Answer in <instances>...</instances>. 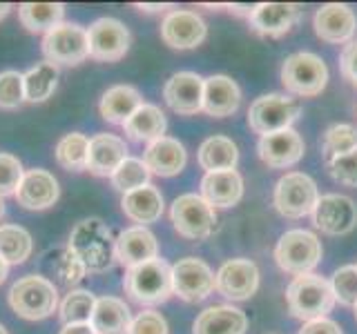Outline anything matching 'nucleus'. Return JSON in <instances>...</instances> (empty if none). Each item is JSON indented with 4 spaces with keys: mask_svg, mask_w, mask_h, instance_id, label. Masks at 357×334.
<instances>
[{
    "mask_svg": "<svg viewBox=\"0 0 357 334\" xmlns=\"http://www.w3.org/2000/svg\"><path fill=\"white\" fill-rule=\"evenodd\" d=\"M96 296L89 289H70L59 303V319L63 326L72 323H89L94 315Z\"/></svg>",
    "mask_w": 357,
    "mask_h": 334,
    "instance_id": "36",
    "label": "nucleus"
},
{
    "mask_svg": "<svg viewBox=\"0 0 357 334\" xmlns=\"http://www.w3.org/2000/svg\"><path fill=\"white\" fill-rule=\"evenodd\" d=\"M65 16L63 3H22L18 5L20 25L31 33H47L56 25H61Z\"/></svg>",
    "mask_w": 357,
    "mask_h": 334,
    "instance_id": "32",
    "label": "nucleus"
},
{
    "mask_svg": "<svg viewBox=\"0 0 357 334\" xmlns=\"http://www.w3.org/2000/svg\"><path fill=\"white\" fill-rule=\"evenodd\" d=\"M241 105V89L230 76L215 74L206 78L204 85V109L212 118L232 116Z\"/></svg>",
    "mask_w": 357,
    "mask_h": 334,
    "instance_id": "22",
    "label": "nucleus"
},
{
    "mask_svg": "<svg viewBox=\"0 0 357 334\" xmlns=\"http://www.w3.org/2000/svg\"><path fill=\"white\" fill-rule=\"evenodd\" d=\"M301 114V103L288 94L259 96L248 109V125L255 134H275L288 129Z\"/></svg>",
    "mask_w": 357,
    "mask_h": 334,
    "instance_id": "7",
    "label": "nucleus"
},
{
    "mask_svg": "<svg viewBox=\"0 0 357 334\" xmlns=\"http://www.w3.org/2000/svg\"><path fill=\"white\" fill-rule=\"evenodd\" d=\"M16 200L20 207L40 212L52 207L61 196V185L47 170H27L16 189Z\"/></svg>",
    "mask_w": 357,
    "mask_h": 334,
    "instance_id": "19",
    "label": "nucleus"
},
{
    "mask_svg": "<svg viewBox=\"0 0 357 334\" xmlns=\"http://www.w3.org/2000/svg\"><path fill=\"white\" fill-rule=\"evenodd\" d=\"M128 334H167V321L161 312L143 310L132 319Z\"/></svg>",
    "mask_w": 357,
    "mask_h": 334,
    "instance_id": "44",
    "label": "nucleus"
},
{
    "mask_svg": "<svg viewBox=\"0 0 357 334\" xmlns=\"http://www.w3.org/2000/svg\"><path fill=\"white\" fill-rule=\"evenodd\" d=\"M208 36L206 20L197 11L172 9L161 22V38L172 49H195Z\"/></svg>",
    "mask_w": 357,
    "mask_h": 334,
    "instance_id": "15",
    "label": "nucleus"
},
{
    "mask_svg": "<svg viewBox=\"0 0 357 334\" xmlns=\"http://www.w3.org/2000/svg\"><path fill=\"white\" fill-rule=\"evenodd\" d=\"M114 250H116V261L130 270L134 265L156 259L159 256V243H156V237L148 228L134 225L119 234Z\"/></svg>",
    "mask_w": 357,
    "mask_h": 334,
    "instance_id": "20",
    "label": "nucleus"
},
{
    "mask_svg": "<svg viewBox=\"0 0 357 334\" xmlns=\"http://www.w3.org/2000/svg\"><path fill=\"white\" fill-rule=\"evenodd\" d=\"M43 54L45 61L59 65H81L89 58L87 29L76 22H61L43 36Z\"/></svg>",
    "mask_w": 357,
    "mask_h": 334,
    "instance_id": "10",
    "label": "nucleus"
},
{
    "mask_svg": "<svg viewBox=\"0 0 357 334\" xmlns=\"http://www.w3.org/2000/svg\"><path fill=\"white\" fill-rule=\"evenodd\" d=\"M317 200H319L317 185L308 174L290 172L279 178L275 185L273 203L279 214L286 218H304L312 214Z\"/></svg>",
    "mask_w": 357,
    "mask_h": 334,
    "instance_id": "9",
    "label": "nucleus"
},
{
    "mask_svg": "<svg viewBox=\"0 0 357 334\" xmlns=\"http://www.w3.org/2000/svg\"><path fill=\"white\" fill-rule=\"evenodd\" d=\"M257 152H259V159L268 167H273V170H286V167L301 161V156L306 152V145L304 138L293 127H288L261 136L259 145H257Z\"/></svg>",
    "mask_w": 357,
    "mask_h": 334,
    "instance_id": "17",
    "label": "nucleus"
},
{
    "mask_svg": "<svg viewBox=\"0 0 357 334\" xmlns=\"http://www.w3.org/2000/svg\"><path fill=\"white\" fill-rule=\"evenodd\" d=\"M52 270L56 274V278L65 285V287H72L76 283L83 281V276L87 274L85 265L81 263V259L70 250V248H63L54 254L52 259Z\"/></svg>",
    "mask_w": 357,
    "mask_h": 334,
    "instance_id": "39",
    "label": "nucleus"
},
{
    "mask_svg": "<svg viewBox=\"0 0 357 334\" xmlns=\"http://www.w3.org/2000/svg\"><path fill=\"white\" fill-rule=\"evenodd\" d=\"M199 167L206 172H223V170H237L239 150L232 138L228 136H210L201 143L197 154Z\"/></svg>",
    "mask_w": 357,
    "mask_h": 334,
    "instance_id": "31",
    "label": "nucleus"
},
{
    "mask_svg": "<svg viewBox=\"0 0 357 334\" xmlns=\"http://www.w3.org/2000/svg\"><path fill=\"white\" fill-rule=\"evenodd\" d=\"M0 334H7V330H5V326L0 323Z\"/></svg>",
    "mask_w": 357,
    "mask_h": 334,
    "instance_id": "52",
    "label": "nucleus"
},
{
    "mask_svg": "<svg viewBox=\"0 0 357 334\" xmlns=\"http://www.w3.org/2000/svg\"><path fill=\"white\" fill-rule=\"evenodd\" d=\"M312 223L315 228L331 237L349 234L357 225V205L355 200L342 194L319 196L315 209H312Z\"/></svg>",
    "mask_w": 357,
    "mask_h": 334,
    "instance_id": "14",
    "label": "nucleus"
},
{
    "mask_svg": "<svg viewBox=\"0 0 357 334\" xmlns=\"http://www.w3.org/2000/svg\"><path fill=\"white\" fill-rule=\"evenodd\" d=\"M150 176L152 172L148 170V165L143 163V159H132V156H128V159L116 167V172L109 176V181L116 192L128 194L139 187L150 185Z\"/></svg>",
    "mask_w": 357,
    "mask_h": 334,
    "instance_id": "37",
    "label": "nucleus"
},
{
    "mask_svg": "<svg viewBox=\"0 0 357 334\" xmlns=\"http://www.w3.org/2000/svg\"><path fill=\"white\" fill-rule=\"evenodd\" d=\"M248 328L245 312L232 305H212L197 317L192 334H243Z\"/></svg>",
    "mask_w": 357,
    "mask_h": 334,
    "instance_id": "26",
    "label": "nucleus"
},
{
    "mask_svg": "<svg viewBox=\"0 0 357 334\" xmlns=\"http://www.w3.org/2000/svg\"><path fill=\"white\" fill-rule=\"evenodd\" d=\"M114 243L116 239L112 237V230L100 218L92 216L76 223L67 248L81 259L87 272H107L116 261Z\"/></svg>",
    "mask_w": 357,
    "mask_h": 334,
    "instance_id": "1",
    "label": "nucleus"
},
{
    "mask_svg": "<svg viewBox=\"0 0 357 334\" xmlns=\"http://www.w3.org/2000/svg\"><path fill=\"white\" fill-rule=\"evenodd\" d=\"M92 328L98 334H128L132 323V312L126 301L116 296H100L96 299Z\"/></svg>",
    "mask_w": 357,
    "mask_h": 334,
    "instance_id": "30",
    "label": "nucleus"
},
{
    "mask_svg": "<svg viewBox=\"0 0 357 334\" xmlns=\"http://www.w3.org/2000/svg\"><path fill=\"white\" fill-rule=\"evenodd\" d=\"M321 241L308 230H288L282 234L275 248V261L284 272L304 276L312 274V270L321 261Z\"/></svg>",
    "mask_w": 357,
    "mask_h": 334,
    "instance_id": "5",
    "label": "nucleus"
},
{
    "mask_svg": "<svg viewBox=\"0 0 357 334\" xmlns=\"http://www.w3.org/2000/svg\"><path fill=\"white\" fill-rule=\"evenodd\" d=\"M282 83L286 92L310 98L324 92L328 83V67L317 54L297 51L290 54L282 65Z\"/></svg>",
    "mask_w": 357,
    "mask_h": 334,
    "instance_id": "6",
    "label": "nucleus"
},
{
    "mask_svg": "<svg viewBox=\"0 0 357 334\" xmlns=\"http://www.w3.org/2000/svg\"><path fill=\"white\" fill-rule=\"evenodd\" d=\"M25 78V100L27 103H45L59 87V67L50 61L36 63L22 74Z\"/></svg>",
    "mask_w": 357,
    "mask_h": 334,
    "instance_id": "33",
    "label": "nucleus"
},
{
    "mask_svg": "<svg viewBox=\"0 0 357 334\" xmlns=\"http://www.w3.org/2000/svg\"><path fill=\"white\" fill-rule=\"evenodd\" d=\"M128 159V145L114 134H96L89 138L87 150V172L107 178L116 172V167Z\"/></svg>",
    "mask_w": 357,
    "mask_h": 334,
    "instance_id": "21",
    "label": "nucleus"
},
{
    "mask_svg": "<svg viewBox=\"0 0 357 334\" xmlns=\"http://www.w3.org/2000/svg\"><path fill=\"white\" fill-rule=\"evenodd\" d=\"M5 216V205H3V198H0V221H3Z\"/></svg>",
    "mask_w": 357,
    "mask_h": 334,
    "instance_id": "51",
    "label": "nucleus"
},
{
    "mask_svg": "<svg viewBox=\"0 0 357 334\" xmlns=\"http://www.w3.org/2000/svg\"><path fill=\"white\" fill-rule=\"evenodd\" d=\"M22 176H25V170H22L18 156L0 152V198L14 196Z\"/></svg>",
    "mask_w": 357,
    "mask_h": 334,
    "instance_id": "42",
    "label": "nucleus"
},
{
    "mask_svg": "<svg viewBox=\"0 0 357 334\" xmlns=\"http://www.w3.org/2000/svg\"><path fill=\"white\" fill-rule=\"evenodd\" d=\"M130 29L116 18H96L87 29L89 58L98 63H116L130 51Z\"/></svg>",
    "mask_w": 357,
    "mask_h": 334,
    "instance_id": "12",
    "label": "nucleus"
},
{
    "mask_svg": "<svg viewBox=\"0 0 357 334\" xmlns=\"http://www.w3.org/2000/svg\"><path fill=\"white\" fill-rule=\"evenodd\" d=\"M172 289L185 303H201L215 292V272L197 256L178 259L172 265Z\"/></svg>",
    "mask_w": 357,
    "mask_h": 334,
    "instance_id": "11",
    "label": "nucleus"
},
{
    "mask_svg": "<svg viewBox=\"0 0 357 334\" xmlns=\"http://www.w3.org/2000/svg\"><path fill=\"white\" fill-rule=\"evenodd\" d=\"M59 334H98L92 323H72V326H63Z\"/></svg>",
    "mask_w": 357,
    "mask_h": 334,
    "instance_id": "47",
    "label": "nucleus"
},
{
    "mask_svg": "<svg viewBox=\"0 0 357 334\" xmlns=\"http://www.w3.org/2000/svg\"><path fill=\"white\" fill-rule=\"evenodd\" d=\"M87 150L89 138L81 132L65 134V136L56 145V163L67 172H85L87 170Z\"/></svg>",
    "mask_w": 357,
    "mask_h": 334,
    "instance_id": "34",
    "label": "nucleus"
},
{
    "mask_svg": "<svg viewBox=\"0 0 357 334\" xmlns=\"http://www.w3.org/2000/svg\"><path fill=\"white\" fill-rule=\"evenodd\" d=\"M25 103V78L20 72L7 70L0 74V107L16 109Z\"/></svg>",
    "mask_w": 357,
    "mask_h": 334,
    "instance_id": "41",
    "label": "nucleus"
},
{
    "mask_svg": "<svg viewBox=\"0 0 357 334\" xmlns=\"http://www.w3.org/2000/svg\"><path fill=\"white\" fill-rule=\"evenodd\" d=\"M299 334H342L340 326L331 319H315V321H308L304 323V328L299 330Z\"/></svg>",
    "mask_w": 357,
    "mask_h": 334,
    "instance_id": "46",
    "label": "nucleus"
},
{
    "mask_svg": "<svg viewBox=\"0 0 357 334\" xmlns=\"http://www.w3.org/2000/svg\"><path fill=\"white\" fill-rule=\"evenodd\" d=\"M315 33L331 45H349L357 31V16L349 5L328 3L315 11Z\"/></svg>",
    "mask_w": 357,
    "mask_h": 334,
    "instance_id": "18",
    "label": "nucleus"
},
{
    "mask_svg": "<svg viewBox=\"0 0 357 334\" xmlns=\"http://www.w3.org/2000/svg\"><path fill=\"white\" fill-rule=\"evenodd\" d=\"M335 301L346 308L357 305V265H344L331 278Z\"/></svg>",
    "mask_w": 357,
    "mask_h": 334,
    "instance_id": "40",
    "label": "nucleus"
},
{
    "mask_svg": "<svg viewBox=\"0 0 357 334\" xmlns=\"http://www.w3.org/2000/svg\"><path fill=\"white\" fill-rule=\"evenodd\" d=\"M126 134L137 143H154L161 136H165L167 129V118L161 111V107H156L152 103H143L134 114L123 122Z\"/></svg>",
    "mask_w": 357,
    "mask_h": 334,
    "instance_id": "29",
    "label": "nucleus"
},
{
    "mask_svg": "<svg viewBox=\"0 0 357 334\" xmlns=\"http://www.w3.org/2000/svg\"><path fill=\"white\" fill-rule=\"evenodd\" d=\"M215 289L230 301H248L259 289V267L250 259H230L215 274Z\"/></svg>",
    "mask_w": 357,
    "mask_h": 334,
    "instance_id": "13",
    "label": "nucleus"
},
{
    "mask_svg": "<svg viewBox=\"0 0 357 334\" xmlns=\"http://www.w3.org/2000/svg\"><path fill=\"white\" fill-rule=\"evenodd\" d=\"M7 274H9V263L0 256V285L5 283V278H7Z\"/></svg>",
    "mask_w": 357,
    "mask_h": 334,
    "instance_id": "49",
    "label": "nucleus"
},
{
    "mask_svg": "<svg viewBox=\"0 0 357 334\" xmlns=\"http://www.w3.org/2000/svg\"><path fill=\"white\" fill-rule=\"evenodd\" d=\"M141 11H165V9H170L172 5H148V3H143V5H137Z\"/></svg>",
    "mask_w": 357,
    "mask_h": 334,
    "instance_id": "48",
    "label": "nucleus"
},
{
    "mask_svg": "<svg viewBox=\"0 0 357 334\" xmlns=\"http://www.w3.org/2000/svg\"><path fill=\"white\" fill-rule=\"evenodd\" d=\"M141 105H143V98L137 87L114 85L100 96L98 111H100V116H103V120L123 127V122H126Z\"/></svg>",
    "mask_w": 357,
    "mask_h": 334,
    "instance_id": "28",
    "label": "nucleus"
},
{
    "mask_svg": "<svg viewBox=\"0 0 357 334\" xmlns=\"http://www.w3.org/2000/svg\"><path fill=\"white\" fill-rule=\"evenodd\" d=\"M340 67L346 81H351L357 87V40H351L342 51Z\"/></svg>",
    "mask_w": 357,
    "mask_h": 334,
    "instance_id": "45",
    "label": "nucleus"
},
{
    "mask_svg": "<svg viewBox=\"0 0 357 334\" xmlns=\"http://www.w3.org/2000/svg\"><path fill=\"white\" fill-rule=\"evenodd\" d=\"M33 250L31 234L20 225H0V256L9 265L25 263Z\"/></svg>",
    "mask_w": 357,
    "mask_h": 334,
    "instance_id": "35",
    "label": "nucleus"
},
{
    "mask_svg": "<svg viewBox=\"0 0 357 334\" xmlns=\"http://www.w3.org/2000/svg\"><path fill=\"white\" fill-rule=\"evenodd\" d=\"M328 174L346 187H357V150L342 154L326 163Z\"/></svg>",
    "mask_w": 357,
    "mask_h": 334,
    "instance_id": "43",
    "label": "nucleus"
},
{
    "mask_svg": "<svg viewBox=\"0 0 357 334\" xmlns=\"http://www.w3.org/2000/svg\"><path fill=\"white\" fill-rule=\"evenodd\" d=\"M170 221L183 239L201 241L208 239L217 230L219 216L215 207L208 200L201 198V194H183L174 198L170 209Z\"/></svg>",
    "mask_w": 357,
    "mask_h": 334,
    "instance_id": "8",
    "label": "nucleus"
},
{
    "mask_svg": "<svg viewBox=\"0 0 357 334\" xmlns=\"http://www.w3.org/2000/svg\"><path fill=\"white\" fill-rule=\"evenodd\" d=\"M355 321H357V305H355Z\"/></svg>",
    "mask_w": 357,
    "mask_h": 334,
    "instance_id": "53",
    "label": "nucleus"
},
{
    "mask_svg": "<svg viewBox=\"0 0 357 334\" xmlns=\"http://www.w3.org/2000/svg\"><path fill=\"white\" fill-rule=\"evenodd\" d=\"M143 163L156 176H176L183 172L188 163V152L183 143L172 136H161L159 141L150 143L143 152Z\"/></svg>",
    "mask_w": 357,
    "mask_h": 334,
    "instance_id": "24",
    "label": "nucleus"
},
{
    "mask_svg": "<svg viewBox=\"0 0 357 334\" xmlns=\"http://www.w3.org/2000/svg\"><path fill=\"white\" fill-rule=\"evenodd\" d=\"M243 196V178L237 170L206 172L201 178V198L212 207H232Z\"/></svg>",
    "mask_w": 357,
    "mask_h": 334,
    "instance_id": "25",
    "label": "nucleus"
},
{
    "mask_svg": "<svg viewBox=\"0 0 357 334\" xmlns=\"http://www.w3.org/2000/svg\"><path fill=\"white\" fill-rule=\"evenodd\" d=\"M286 301H288L290 315L306 323L315 319H324L333 310V305L337 303L333 294L331 281L317 274L295 276L293 283L286 289Z\"/></svg>",
    "mask_w": 357,
    "mask_h": 334,
    "instance_id": "4",
    "label": "nucleus"
},
{
    "mask_svg": "<svg viewBox=\"0 0 357 334\" xmlns=\"http://www.w3.org/2000/svg\"><path fill=\"white\" fill-rule=\"evenodd\" d=\"M301 16V7L293 3H261L257 5L250 16V27L261 33V36H284L286 31L293 29V25Z\"/></svg>",
    "mask_w": 357,
    "mask_h": 334,
    "instance_id": "23",
    "label": "nucleus"
},
{
    "mask_svg": "<svg viewBox=\"0 0 357 334\" xmlns=\"http://www.w3.org/2000/svg\"><path fill=\"white\" fill-rule=\"evenodd\" d=\"M121 209L130 221L139 223V225H150L156 223L163 214V194L152 183L134 189V192L123 194Z\"/></svg>",
    "mask_w": 357,
    "mask_h": 334,
    "instance_id": "27",
    "label": "nucleus"
},
{
    "mask_svg": "<svg viewBox=\"0 0 357 334\" xmlns=\"http://www.w3.org/2000/svg\"><path fill=\"white\" fill-rule=\"evenodd\" d=\"M9 11H11V5L9 3H0V20H3L9 14Z\"/></svg>",
    "mask_w": 357,
    "mask_h": 334,
    "instance_id": "50",
    "label": "nucleus"
},
{
    "mask_svg": "<svg viewBox=\"0 0 357 334\" xmlns=\"http://www.w3.org/2000/svg\"><path fill=\"white\" fill-rule=\"evenodd\" d=\"M204 85L206 78L195 72H176L167 78L163 98L167 107L181 116H195L204 109Z\"/></svg>",
    "mask_w": 357,
    "mask_h": 334,
    "instance_id": "16",
    "label": "nucleus"
},
{
    "mask_svg": "<svg viewBox=\"0 0 357 334\" xmlns=\"http://www.w3.org/2000/svg\"><path fill=\"white\" fill-rule=\"evenodd\" d=\"M126 294L139 305H159L174 294L172 289V265L165 259H152L148 263L134 265L123 278Z\"/></svg>",
    "mask_w": 357,
    "mask_h": 334,
    "instance_id": "2",
    "label": "nucleus"
},
{
    "mask_svg": "<svg viewBox=\"0 0 357 334\" xmlns=\"http://www.w3.org/2000/svg\"><path fill=\"white\" fill-rule=\"evenodd\" d=\"M7 301L20 319L43 321L59 310V289L47 276L27 274L11 285Z\"/></svg>",
    "mask_w": 357,
    "mask_h": 334,
    "instance_id": "3",
    "label": "nucleus"
},
{
    "mask_svg": "<svg viewBox=\"0 0 357 334\" xmlns=\"http://www.w3.org/2000/svg\"><path fill=\"white\" fill-rule=\"evenodd\" d=\"M353 150H357V127L346 125V122H337V125H331L324 132L321 154H324V159H326V163Z\"/></svg>",
    "mask_w": 357,
    "mask_h": 334,
    "instance_id": "38",
    "label": "nucleus"
}]
</instances>
